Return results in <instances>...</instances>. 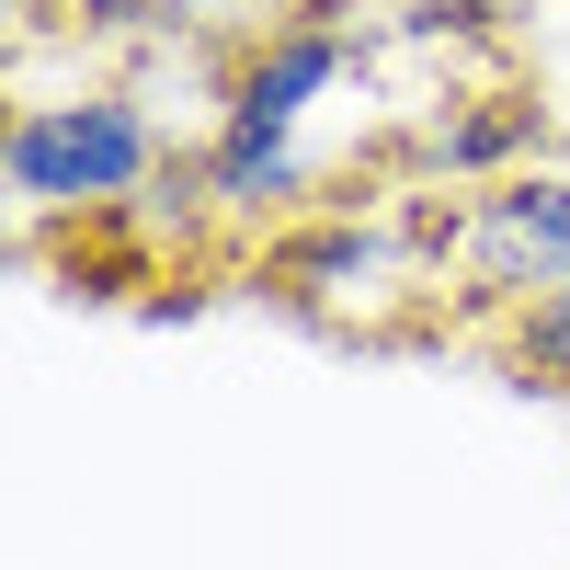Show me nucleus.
Listing matches in <instances>:
<instances>
[{
    "label": "nucleus",
    "instance_id": "nucleus-1",
    "mask_svg": "<svg viewBox=\"0 0 570 570\" xmlns=\"http://www.w3.org/2000/svg\"><path fill=\"white\" fill-rule=\"evenodd\" d=\"M354 23H331V12H297V23H274L263 46H240L217 80V126H206V206L228 228H263V217H297L320 195V160H308V115L331 104V91L354 80Z\"/></svg>",
    "mask_w": 570,
    "mask_h": 570
},
{
    "label": "nucleus",
    "instance_id": "nucleus-5",
    "mask_svg": "<svg viewBox=\"0 0 570 570\" xmlns=\"http://www.w3.org/2000/svg\"><path fill=\"white\" fill-rule=\"evenodd\" d=\"M389 274H400V240L376 217H308L274 240V297H297V308H365Z\"/></svg>",
    "mask_w": 570,
    "mask_h": 570
},
{
    "label": "nucleus",
    "instance_id": "nucleus-3",
    "mask_svg": "<svg viewBox=\"0 0 570 570\" xmlns=\"http://www.w3.org/2000/svg\"><path fill=\"white\" fill-rule=\"evenodd\" d=\"M445 252L480 308H537L570 285V171H502L445 217Z\"/></svg>",
    "mask_w": 570,
    "mask_h": 570
},
{
    "label": "nucleus",
    "instance_id": "nucleus-6",
    "mask_svg": "<svg viewBox=\"0 0 570 570\" xmlns=\"http://www.w3.org/2000/svg\"><path fill=\"white\" fill-rule=\"evenodd\" d=\"M537 137H548V104H525V91H468L456 115H434L422 160L480 195V183H502V171H537Z\"/></svg>",
    "mask_w": 570,
    "mask_h": 570
},
{
    "label": "nucleus",
    "instance_id": "nucleus-7",
    "mask_svg": "<svg viewBox=\"0 0 570 570\" xmlns=\"http://www.w3.org/2000/svg\"><path fill=\"white\" fill-rule=\"evenodd\" d=\"M502 343H513V365H525L537 389H559V400H570V285H559V297H537V308H513Z\"/></svg>",
    "mask_w": 570,
    "mask_h": 570
},
{
    "label": "nucleus",
    "instance_id": "nucleus-2",
    "mask_svg": "<svg viewBox=\"0 0 570 570\" xmlns=\"http://www.w3.org/2000/svg\"><path fill=\"white\" fill-rule=\"evenodd\" d=\"M171 171V126L149 115L137 80H69V91H23L0 126V183L23 217H126L137 195H160Z\"/></svg>",
    "mask_w": 570,
    "mask_h": 570
},
{
    "label": "nucleus",
    "instance_id": "nucleus-4",
    "mask_svg": "<svg viewBox=\"0 0 570 570\" xmlns=\"http://www.w3.org/2000/svg\"><path fill=\"white\" fill-rule=\"evenodd\" d=\"M308 0H69V35L126 46V58H240Z\"/></svg>",
    "mask_w": 570,
    "mask_h": 570
}]
</instances>
